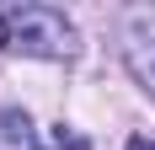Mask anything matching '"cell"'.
Here are the masks:
<instances>
[{
	"label": "cell",
	"instance_id": "7a4b0ae2",
	"mask_svg": "<svg viewBox=\"0 0 155 150\" xmlns=\"http://www.w3.org/2000/svg\"><path fill=\"white\" fill-rule=\"evenodd\" d=\"M123 59H128V75L155 97V16H150V11H134V16H128Z\"/></svg>",
	"mask_w": 155,
	"mask_h": 150
},
{
	"label": "cell",
	"instance_id": "3957f363",
	"mask_svg": "<svg viewBox=\"0 0 155 150\" xmlns=\"http://www.w3.org/2000/svg\"><path fill=\"white\" fill-rule=\"evenodd\" d=\"M128 150H155V139H144V134H134V139H128Z\"/></svg>",
	"mask_w": 155,
	"mask_h": 150
},
{
	"label": "cell",
	"instance_id": "6da1fadb",
	"mask_svg": "<svg viewBox=\"0 0 155 150\" xmlns=\"http://www.w3.org/2000/svg\"><path fill=\"white\" fill-rule=\"evenodd\" d=\"M0 48L32 59H75L80 32L54 5H0Z\"/></svg>",
	"mask_w": 155,
	"mask_h": 150
}]
</instances>
